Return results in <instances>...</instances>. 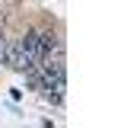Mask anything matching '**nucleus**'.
Returning <instances> with one entry per match:
<instances>
[{
    "label": "nucleus",
    "mask_w": 121,
    "mask_h": 128,
    "mask_svg": "<svg viewBox=\"0 0 121 128\" xmlns=\"http://www.w3.org/2000/svg\"><path fill=\"white\" fill-rule=\"evenodd\" d=\"M0 58H3V64H10L13 70H22V74L35 67V64L29 61V54L22 51V45H19V38H16V42H6V45H3V54H0Z\"/></svg>",
    "instance_id": "f257e3e1"
},
{
    "label": "nucleus",
    "mask_w": 121,
    "mask_h": 128,
    "mask_svg": "<svg viewBox=\"0 0 121 128\" xmlns=\"http://www.w3.org/2000/svg\"><path fill=\"white\" fill-rule=\"evenodd\" d=\"M3 45H6V38H3V35H0V54H3Z\"/></svg>",
    "instance_id": "f03ea898"
}]
</instances>
